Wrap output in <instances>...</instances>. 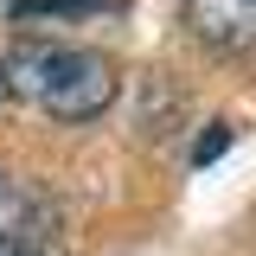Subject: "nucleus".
I'll return each instance as SVG.
<instances>
[{"mask_svg":"<svg viewBox=\"0 0 256 256\" xmlns=\"http://www.w3.org/2000/svg\"><path fill=\"white\" fill-rule=\"evenodd\" d=\"M0 256H45L38 244H13V237H0Z\"/></svg>","mask_w":256,"mask_h":256,"instance_id":"nucleus-5","label":"nucleus"},{"mask_svg":"<svg viewBox=\"0 0 256 256\" xmlns=\"http://www.w3.org/2000/svg\"><path fill=\"white\" fill-rule=\"evenodd\" d=\"M6 90L52 122H96L116 102V58L70 38H13L0 64Z\"/></svg>","mask_w":256,"mask_h":256,"instance_id":"nucleus-1","label":"nucleus"},{"mask_svg":"<svg viewBox=\"0 0 256 256\" xmlns=\"http://www.w3.org/2000/svg\"><path fill=\"white\" fill-rule=\"evenodd\" d=\"M52 230V198L20 180V173H6L0 166V237H13V244H38Z\"/></svg>","mask_w":256,"mask_h":256,"instance_id":"nucleus-3","label":"nucleus"},{"mask_svg":"<svg viewBox=\"0 0 256 256\" xmlns=\"http://www.w3.org/2000/svg\"><path fill=\"white\" fill-rule=\"evenodd\" d=\"M186 26L212 52H256V0H186Z\"/></svg>","mask_w":256,"mask_h":256,"instance_id":"nucleus-2","label":"nucleus"},{"mask_svg":"<svg viewBox=\"0 0 256 256\" xmlns=\"http://www.w3.org/2000/svg\"><path fill=\"white\" fill-rule=\"evenodd\" d=\"M224 148H230V128H224V122H212V134L198 141V154H192V160H198V166H212V160H218Z\"/></svg>","mask_w":256,"mask_h":256,"instance_id":"nucleus-4","label":"nucleus"}]
</instances>
